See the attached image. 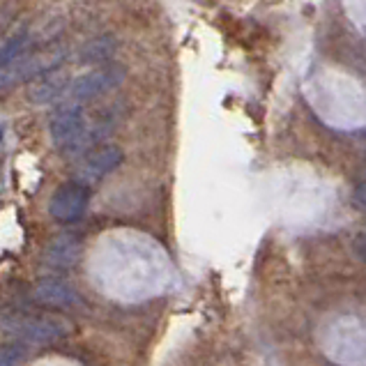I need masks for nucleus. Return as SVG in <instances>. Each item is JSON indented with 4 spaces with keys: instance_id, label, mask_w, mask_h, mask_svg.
<instances>
[{
    "instance_id": "f257e3e1",
    "label": "nucleus",
    "mask_w": 366,
    "mask_h": 366,
    "mask_svg": "<svg viewBox=\"0 0 366 366\" xmlns=\"http://www.w3.org/2000/svg\"><path fill=\"white\" fill-rule=\"evenodd\" d=\"M0 327L7 334L21 339L24 343H54L65 339L71 332V322L56 313H28V311H7L0 316Z\"/></svg>"
},
{
    "instance_id": "f03ea898",
    "label": "nucleus",
    "mask_w": 366,
    "mask_h": 366,
    "mask_svg": "<svg viewBox=\"0 0 366 366\" xmlns=\"http://www.w3.org/2000/svg\"><path fill=\"white\" fill-rule=\"evenodd\" d=\"M124 81L122 65H104L99 69L86 71V74L69 81V86L58 99V107H83L86 102H92L102 95H109Z\"/></svg>"
},
{
    "instance_id": "7ed1b4c3",
    "label": "nucleus",
    "mask_w": 366,
    "mask_h": 366,
    "mask_svg": "<svg viewBox=\"0 0 366 366\" xmlns=\"http://www.w3.org/2000/svg\"><path fill=\"white\" fill-rule=\"evenodd\" d=\"M67 54H62L58 49H44L39 54H24L19 60H14L12 65H7L0 69V92H5L9 88L19 86L21 81L37 79L46 71H54L62 65Z\"/></svg>"
},
{
    "instance_id": "20e7f679",
    "label": "nucleus",
    "mask_w": 366,
    "mask_h": 366,
    "mask_svg": "<svg viewBox=\"0 0 366 366\" xmlns=\"http://www.w3.org/2000/svg\"><path fill=\"white\" fill-rule=\"evenodd\" d=\"M122 162H124V152L120 150V145H102V148H92L90 152L83 154V159L76 164L74 182L90 189L92 184H97L109 173L116 171Z\"/></svg>"
},
{
    "instance_id": "39448f33",
    "label": "nucleus",
    "mask_w": 366,
    "mask_h": 366,
    "mask_svg": "<svg viewBox=\"0 0 366 366\" xmlns=\"http://www.w3.org/2000/svg\"><path fill=\"white\" fill-rule=\"evenodd\" d=\"M88 203H90L88 187H83L79 182H67L51 196L49 214L51 219H56V222L71 224V222H79L83 217V212L88 210Z\"/></svg>"
},
{
    "instance_id": "423d86ee",
    "label": "nucleus",
    "mask_w": 366,
    "mask_h": 366,
    "mask_svg": "<svg viewBox=\"0 0 366 366\" xmlns=\"http://www.w3.org/2000/svg\"><path fill=\"white\" fill-rule=\"evenodd\" d=\"M86 111L83 107H58V111L49 120V139L56 148L65 150L67 145L86 127Z\"/></svg>"
},
{
    "instance_id": "0eeeda50",
    "label": "nucleus",
    "mask_w": 366,
    "mask_h": 366,
    "mask_svg": "<svg viewBox=\"0 0 366 366\" xmlns=\"http://www.w3.org/2000/svg\"><path fill=\"white\" fill-rule=\"evenodd\" d=\"M33 300L51 309H71L83 305L79 290L62 279H39L33 286Z\"/></svg>"
},
{
    "instance_id": "6e6552de",
    "label": "nucleus",
    "mask_w": 366,
    "mask_h": 366,
    "mask_svg": "<svg viewBox=\"0 0 366 366\" xmlns=\"http://www.w3.org/2000/svg\"><path fill=\"white\" fill-rule=\"evenodd\" d=\"M67 86H69L67 71L58 67L54 71H46V74L33 79V83H30L26 90V95L30 104H49V102H58Z\"/></svg>"
},
{
    "instance_id": "1a4fd4ad",
    "label": "nucleus",
    "mask_w": 366,
    "mask_h": 366,
    "mask_svg": "<svg viewBox=\"0 0 366 366\" xmlns=\"http://www.w3.org/2000/svg\"><path fill=\"white\" fill-rule=\"evenodd\" d=\"M83 251V239L81 235H58L49 242V247L44 249V263L56 267V269H65L79 263Z\"/></svg>"
},
{
    "instance_id": "9d476101",
    "label": "nucleus",
    "mask_w": 366,
    "mask_h": 366,
    "mask_svg": "<svg viewBox=\"0 0 366 366\" xmlns=\"http://www.w3.org/2000/svg\"><path fill=\"white\" fill-rule=\"evenodd\" d=\"M116 46H118V41L113 35H99L95 39H90L88 44L81 49L79 60L81 62H95V65H99V62L109 60L113 56Z\"/></svg>"
},
{
    "instance_id": "9b49d317",
    "label": "nucleus",
    "mask_w": 366,
    "mask_h": 366,
    "mask_svg": "<svg viewBox=\"0 0 366 366\" xmlns=\"http://www.w3.org/2000/svg\"><path fill=\"white\" fill-rule=\"evenodd\" d=\"M30 44H33V35H30V30H21V33L9 37L3 49H0V69L12 65L14 60H19L24 54H28Z\"/></svg>"
},
{
    "instance_id": "f8f14e48",
    "label": "nucleus",
    "mask_w": 366,
    "mask_h": 366,
    "mask_svg": "<svg viewBox=\"0 0 366 366\" xmlns=\"http://www.w3.org/2000/svg\"><path fill=\"white\" fill-rule=\"evenodd\" d=\"M26 360L24 346H0V366H21Z\"/></svg>"
},
{
    "instance_id": "ddd939ff",
    "label": "nucleus",
    "mask_w": 366,
    "mask_h": 366,
    "mask_svg": "<svg viewBox=\"0 0 366 366\" xmlns=\"http://www.w3.org/2000/svg\"><path fill=\"white\" fill-rule=\"evenodd\" d=\"M3 139H5V127L0 124V143H3Z\"/></svg>"
}]
</instances>
